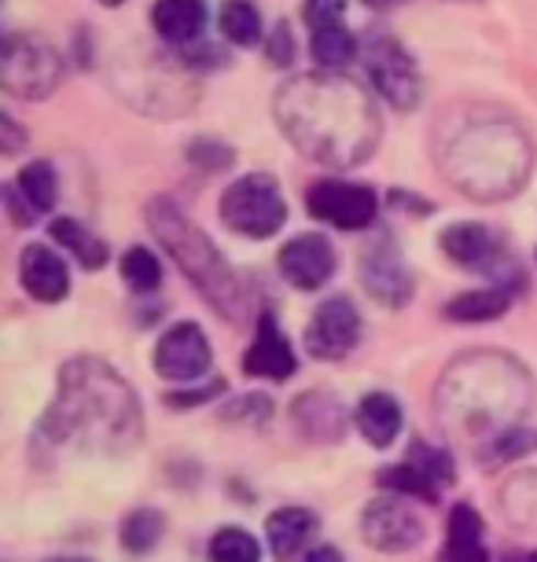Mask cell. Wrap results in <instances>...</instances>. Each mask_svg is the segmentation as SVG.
Returning <instances> with one entry per match:
<instances>
[{"label":"cell","instance_id":"3","mask_svg":"<svg viewBox=\"0 0 537 562\" xmlns=\"http://www.w3.org/2000/svg\"><path fill=\"white\" fill-rule=\"evenodd\" d=\"M526 383L523 368L501 353H471L449 368L438 383V412L449 416V427L460 434H508V427L523 416Z\"/></svg>","mask_w":537,"mask_h":562},{"label":"cell","instance_id":"12","mask_svg":"<svg viewBox=\"0 0 537 562\" xmlns=\"http://www.w3.org/2000/svg\"><path fill=\"white\" fill-rule=\"evenodd\" d=\"M214 349H210L203 327L199 324H174L170 331L155 346V371L170 383H192V379L206 375Z\"/></svg>","mask_w":537,"mask_h":562},{"label":"cell","instance_id":"25","mask_svg":"<svg viewBox=\"0 0 537 562\" xmlns=\"http://www.w3.org/2000/svg\"><path fill=\"white\" fill-rule=\"evenodd\" d=\"M221 34L239 48H250L261 41V15L250 0H225L221 8Z\"/></svg>","mask_w":537,"mask_h":562},{"label":"cell","instance_id":"29","mask_svg":"<svg viewBox=\"0 0 537 562\" xmlns=\"http://www.w3.org/2000/svg\"><path fill=\"white\" fill-rule=\"evenodd\" d=\"M261 559V548L255 533L239 526H225L217 529L214 540H210V562H258Z\"/></svg>","mask_w":537,"mask_h":562},{"label":"cell","instance_id":"34","mask_svg":"<svg viewBox=\"0 0 537 562\" xmlns=\"http://www.w3.org/2000/svg\"><path fill=\"white\" fill-rule=\"evenodd\" d=\"M266 56H269V63H277V67H291L294 63V37H291L288 23L272 26V34L266 41Z\"/></svg>","mask_w":537,"mask_h":562},{"label":"cell","instance_id":"15","mask_svg":"<svg viewBox=\"0 0 537 562\" xmlns=\"http://www.w3.org/2000/svg\"><path fill=\"white\" fill-rule=\"evenodd\" d=\"M299 360H294V349L288 342V335L280 331L277 316L272 313H261L258 321V335L250 349L244 353V371L255 379H272V383H283V379L294 375Z\"/></svg>","mask_w":537,"mask_h":562},{"label":"cell","instance_id":"2","mask_svg":"<svg viewBox=\"0 0 537 562\" xmlns=\"http://www.w3.org/2000/svg\"><path fill=\"white\" fill-rule=\"evenodd\" d=\"M141 438V405L108 360L78 357L59 371L56 401L37 423V445L78 452H125Z\"/></svg>","mask_w":537,"mask_h":562},{"label":"cell","instance_id":"42","mask_svg":"<svg viewBox=\"0 0 537 562\" xmlns=\"http://www.w3.org/2000/svg\"><path fill=\"white\" fill-rule=\"evenodd\" d=\"M100 4H108V8H119V4H125V0H100Z\"/></svg>","mask_w":537,"mask_h":562},{"label":"cell","instance_id":"39","mask_svg":"<svg viewBox=\"0 0 537 562\" xmlns=\"http://www.w3.org/2000/svg\"><path fill=\"white\" fill-rule=\"evenodd\" d=\"M305 562H346V559H343V551H339V548L321 544V548H313L310 555H305Z\"/></svg>","mask_w":537,"mask_h":562},{"label":"cell","instance_id":"20","mask_svg":"<svg viewBox=\"0 0 537 562\" xmlns=\"http://www.w3.org/2000/svg\"><path fill=\"white\" fill-rule=\"evenodd\" d=\"M313 529H317V518L305 512V507H280V512H272L266 522V540H269L272 559H280V562L294 559L305 548V540L313 537Z\"/></svg>","mask_w":537,"mask_h":562},{"label":"cell","instance_id":"7","mask_svg":"<svg viewBox=\"0 0 537 562\" xmlns=\"http://www.w3.org/2000/svg\"><path fill=\"white\" fill-rule=\"evenodd\" d=\"M63 78L59 52L45 37L8 34L0 48V85L19 100H45Z\"/></svg>","mask_w":537,"mask_h":562},{"label":"cell","instance_id":"38","mask_svg":"<svg viewBox=\"0 0 537 562\" xmlns=\"http://www.w3.org/2000/svg\"><path fill=\"white\" fill-rule=\"evenodd\" d=\"M4 206H8V214H12V221H15L19 228L34 221V217H30V214H34V210H23V203H19V199H15V188H4Z\"/></svg>","mask_w":537,"mask_h":562},{"label":"cell","instance_id":"21","mask_svg":"<svg viewBox=\"0 0 537 562\" xmlns=\"http://www.w3.org/2000/svg\"><path fill=\"white\" fill-rule=\"evenodd\" d=\"M357 430L365 434L368 445H376V449H387L398 430H402V408H398V401L391 394H368L361 397V405H357Z\"/></svg>","mask_w":537,"mask_h":562},{"label":"cell","instance_id":"17","mask_svg":"<svg viewBox=\"0 0 537 562\" xmlns=\"http://www.w3.org/2000/svg\"><path fill=\"white\" fill-rule=\"evenodd\" d=\"M441 250L457 265L479 269V272H490L493 265L501 261L497 236H493L486 225H476V221H460V225H449L441 232Z\"/></svg>","mask_w":537,"mask_h":562},{"label":"cell","instance_id":"37","mask_svg":"<svg viewBox=\"0 0 537 562\" xmlns=\"http://www.w3.org/2000/svg\"><path fill=\"white\" fill-rule=\"evenodd\" d=\"M23 140H26V136L19 133V125H15L12 114H0V151H4V155H15L19 147H23Z\"/></svg>","mask_w":537,"mask_h":562},{"label":"cell","instance_id":"33","mask_svg":"<svg viewBox=\"0 0 537 562\" xmlns=\"http://www.w3.org/2000/svg\"><path fill=\"white\" fill-rule=\"evenodd\" d=\"M343 12H346V0H305L302 19L310 30H324L343 23Z\"/></svg>","mask_w":537,"mask_h":562},{"label":"cell","instance_id":"43","mask_svg":"<svg viewBox=\"0 0 537 562\" xmlns=\"http://www.w3.org/2000/svg\"><path fill=\"white\" fill-rule=\"evenodd\" d=\"M52 562H86V559H52Z\"/></svg>","mask_w":537,"mask_h":562},{"label":"cell","instance_id":"9","mask_svg":"<svg viewBox=\"0 0 537 562\" xmlns=\"http://www.w3.org/2000/svg\"><path fill=\"white\" fill-rule=\"evenodd\" d=\"M305 210L317 221L343 232H361L379 217V195L368 184H350V180H317L305 195Z\"/></svg>","mask_w":537,"mask_h":562},{"label":"cell","instance_id":"26","mask_svg":"<svg viewBox=\"0 0 537 562\" xmlns=\"http://www.w3.org/2000/svg\"><path fill=\"white\" fill-rule=\"evenodd\" d=\"M19 192H23L26 206H34L37 214H48V210L56 206V195H59L56 169H52V162L37 158V162L23 166V173H19Z\"/></svg>","mask_w":537,"mask_h":562},{"label":"cell","instance_id":"19","mask_svg":"<svg viewBox=\"0 0 537 562\" xmlns=\"http://www.w3.org/2000/svg\"><path fill=\"white\" fill-rule=\"evenodd\" d=\"M441 562H490L486 540H482V518L471 504H457L449 512Z\"/></svg>","mask_w":537,"mask_h":562},{"label":"cell","instance_id":"8","mask_svg":"<svg viewBox=\"0 0 537 562\" xmlns=\"http://www.w3.org/2000/svg\"><path fill=\"white\" fill-rule=\"evenodd\" d=\"M368 78H372L376 92L391 103L394 111H413L424 100V81H419L416 59L398 45L394 37H376L365 52Z\"/></svg>","mask_w":537,"mask_h":562},{"label":"cell","instance_id":"11","mask_svg":"<svg viewBox=\"0 0 537 562\" xmlns=\"http://www.w3.org/2000/svg\"><path fill=\"white\" fill-rule=\"evenodd\" d=\"M361 537L376 551H413L424 540V522L405 501L383 496V501H372L365 507Z\"/></svg>","mask_w":537,"mask_h":562},{"label":"cell","instance_id":"27","mask_svg":"<svg viewBox=\"0 0 537 562\" xmlns=\"http://www.w3.org/2000/svg\"><path fill=\"white\" fill-rule=\"evenodd\" d=\"M379 485H383V490H394L398 496H413V501H427V504L438 501V485L430 482L413 460L379 471Z\"/></svg>","mask_w":537,"mask_h":562},{"label":"cell","instance_id":"30","mask_svg":"<svg viewBox=\"0 0 537 562\" xmlns=\"http://www.w3.org/2000/svg\"><path fill=\"white\" fill-rule=\"evenodd\" d=\"M122 276H125V283H130L133 291L147 294V291H155L163 283V265L147 247H133V250L122 254Z\"/></svg>","mask_w":537,"mask_h":562},{"label":"cell","instance_id":"14","mask_svg":"<svg viewBox=\"0 0 537 562\" xmlns=\"http://www.w3.org/2000/svg\"><path fill=\"white\" fill-rule=\"evenodd\" d=\"M361 283L376 302L391 305V310H402V305L413 299V276H409L402 254H398L391 243H372V247L365 250Z\"/></svg>","mask_w":537,"mask_h":562},{"label":"cell","instance_id":"4","mask_svg":"<svg viewBox=\"0 0 537 562\" xmlns=\"http://www.w3.org/2000/svg\"><path fill=\"white\" fill-rule=\"evenodd\" d=\"M530 144L515 125L482 122L468 125L449 140L441 155V173L471 199L493 203L519 192V184L530 173Z\"/></svg>","mask_w":537,"mask_h":562},{"label":"cell","instance_id":"16","mask_svg":"<svg viewBox=\"0 0 537 562\" xmlns=\"http://www.w3.org/2000/svg\"><path fill=\"white\" fill-rule=\"evenodd\" d=\"M19 276H23V288L34 294L37 302H63L70 291V276H67V261L59 258L56 250L45 247V243H30L19 258Z\"/></svg>","mask_w":537,"mask_h":562},{"label":"cell","instance_id":"23","mask_svg":"<svg viewBox=\"0 0 537 562\" xmlns=\"http://www.w3.org/2000/svg\"><path fill=\"white\" fill-rule=\"evenodd\" d=\"M508 313V294L504 291H465L446 305V316L457 324H486Z\"/></svg>","mask_w":537,"mask_h":562},{"label":"cell","instance_id":"10","mask_svg":"<svg viewBox=\"0 0 537 562\" xmlns=\"http://www.w3.org/2000/svg\"><path fill=\"white\" fill-rule=\"evenodd\" d=\"M357 338H361V313L343 294L321 302L305 327V349L317 360H343L357 346Z\"/></svg>","mask_w":537,"mask_h":562},{"label":"cell","instance_id":"18","mask_svg":"<svg viewBox=\"0 0 537 562\" xmlns=\"http://www.w3.org/2000/svg\"><path fill=\"white\" fill-rule=\"evenodd\" d=\"M152 26L163 41L184 48V45H192V41L203 37L206 4L203 0H155Z\"/></svg>","mask_w":537,"mask_h":562},{"label":"cell","instance_id":"32","mask_svg":"<svg viewBox=\"0 0 537 562\" xmlns=\"http://www.w3.org/2000/svg\"><path fill=\"white\" fill-rule=\"evenodd\" d=\"M188 158H192V166L206 169V173H217V169L233 166L236 151L228 144H217V140H195L192 147H188Z\"/></svg>","mask_w":537,"mask_h":562},{"label":"cell","instance_id":"40","mask_svg":"<svg viewBox=\"0 0 537 562\" xmlns=\"http://www.w3.org/2000/svg\"><path fill=\"white\" fill-rule=\"evenodd\" d=\"M504 562H537V551H523V555H512V559H504Z\"/></svg>","mask_w":537,"mask_h":562},{"label":"cell","instance_id":"41","mask_svg":"<svg viewBox=\"0 0 537 562\" xmlns=\"http://www.w3.org/2000/svg\"><path fill=\"white\" fill-rule=\"evenodd\" d=\"M361 4H368V8H391V4H398V0H361Z\"/></svg>","mask_w":537,"mask_h":562},{"label":"cell","instance_id":"28","mask_svg":"<svg viewBox=\"0 0 537 562\" xmlns=\"http://www.w3.org/2000/svg\"><path fill=\"white\" fill-rule=\"evenodd\" d=\"M163 529H166L163 515L152 512V507H141V512H133L122 522V544L125 551H133V555H147V551L163 540Z\"/></svg>","mask_w":537,"mask_h":562},{"label":"cell","instance_id":"1","mask_svg":"<svg viewBox=\"0 0 537 562\" xmlns=\"http://www.w3.org/2000/svg\"><path fill=\"white\" fill-rule=\"evenodd\" d=\"M283 136L305 158L335 169L365 162L379 144V111L357 81L335 70L283 81L272 103Z\"/></svg>","mask_w":537,"mask_h":562},{"label":"cell","instance_id":"5","mask_svg":"<svg viewBox=\"0 0 537 562\" xmlns=\"http://www.w3.org/2000/svg\"><path fill=\"white\" fill-rule=\"evenodd\" d=\"M147 225H152L155 239L170 250V258L181 265L188 283L203 294L221 321H239L244 316V288L233 265L221 258V250L177 210L170 199H155L147 206Z\"/></svg>","mask_w":537,"mask_h":562},{"label":"cell","instance_id":"36","mask_svg":"<svg viewBox=\"0 0 537 562\" xmlns=\"http://www.w3.org/2000/svg\"><path fill=\"white\" fill-rule=\"evenodd\" d=\"M225 390V383L221 379H214L206 390H184V394H170L166 397V405H174V408H188V405H203V401H210L214 394H221Z\"/></svg>","mask_w":537,"mask_h":562},{"label":"cell","instance_id":"24","mask_svg":"<svg viewBox=\"0 0 537 562\" xmlns=\"http://www.w3.org/2000/svg\"><path fill=\"white\" fill-rule=\"evenodd\" d=\"M354 56H357V37L343 23L313 30V59H317L324 70L350 67Z\"/></svg>","mask_w":537,"mask_h":562},{"label":"cell","instance_id":"31","mask_svg":"<svg viewBox=\"0 0 537 562\" xmlns=\"http://www.w3.org/2000/svg\"><path fill=\"white\" fill-rule=\"evenodd\" d=\"M409 460H413L419 471H424L427 479L438 485V490H441V485L457 482V463H452V456L446 449H435V445H427V441H413Z\"/></svg>","mask_w":537,"mask_h":562},{"label":"cell","instance_id":"6","mask_svg":"<svg viewBox=\"0 0 537 562\" xmlns=\"http://www.w3.org/2000/svg\"><path fill=\"white\" fill-rule=\"evenodd\" d=\"M221 221L247 239L277 236L288 221V203L272 173H247L221 195Z\"/></svg>","mask_w":537,"mask_h":562},{"label":"cell","instance_id":"35","mask_svg":"<svg viewBox=\"0 0 537 562\" xmlns=\"http://www.w3.org/2000/svg\"><path fill=\"white\" fill-rule=\"evenodd\" d=\"M250 412H255L258 419H269V412H272V405H269V397H261V394H247L244 401H236V405H228L225 408V419H247Z\"/></svg>","mask_w":537,"mask_h":562},{"label":"cell","instance_id":"22","mask_svg":"<svg viewBox=\"0 0 537 562\" xmlns=\"http://www.w3.org/2000/svg\"><path fill=\"white\" fill-rule=\"evenodd\" d=\"M52 239H56L59 247H67L74 258H78L81 269H103V265H108V247H103V239H97L86 225H78L74 217L52 221Z\"/></svg>","mask_w":537,"mask_h":562},{"label":"cell","instance_id":"13","mask_svg":"<svg viewBox=\"0 0 537 562\" xmlns=\"http://www.w3.org/2000/svg\"><path fill=\"white\" fill-rule=\"evenodd\" d=\"M277 265L291 288L317 291L332 280L339 258H335V247L328 239L317 236V232H305V236H294L291 243H283L277 254Z\"/></svg>","mask_w":537,"mask_h":562}]
</instances>
